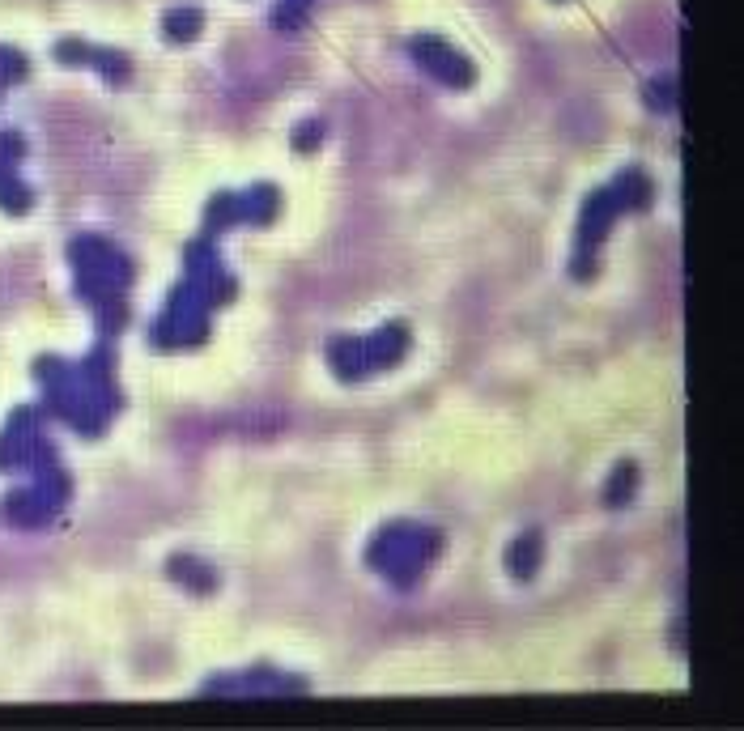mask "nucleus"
Segmentation results:
<instances>
[{
    "instance_id": "f257e3e1",
    "label": "nucleus",
    "mask_w": 744,
    "mask_h": 731,
    "mask_svg": "<svg viewBox=\"0 0 744 731\" xmlns=\"http://www.w3.org/2000/svg\"><path fill=\"white\" fill-rule=\"evenodd\" d=\"M409 51H413V60L426 64L443 85H455V90L472 85V64L464 56H455V51L443 39H434V34H417V39H409Z\"/></svg>"
},
{
    "instance_id": "f03ea898",
    "label": "nucleus",
    "mask_w": 744,
    "mask_h": 731,
    "mask_svg": "<svg viewBox=\"0 0 744 731\" xmlns=\"http://www.w3.org/2000/svg\"><path fill=\"white\" fill-rule=\"evenodd\" d=\"M52 510L56 506L47 502L39 489H18V493H9V498L0 502V515H5L9 523H18V527H39V523H47Z\"/></svg>"
},
{
    "instance_id": "7ed1b4c3",
    "label": "nucleus",
    "mask_w": 744,
    "mask_h": 731,
    "mask_svg": "<svg viewBox=\"0 0 744 731\" xmlns=\"http://www.w3.org/2000/svg\"><path fill=\"white\" fill-rule=\"evenodd\" d=\"M400 353H404V332L387 328L370 340V345H362V362H366V370L370 366H392V362H400Z\"/></svg>"
},
{
    "instance_id": "20e7f679",
    "label": "nucleus",
    "mask_w": 744,
    "mask_h": 731,
    "mask_svg": "<svg viewBox=\"0 0 744 731\" xmlns=\"http://www.w3.org/2000/svg\"><path fill=\"white\" fill-rule=\"evenodd\" d=\"M200 22H205V17H200L196 5H179V9H171L162 17V30H166V39H171V43H192L200 34Z\"/></svg>"
},
{
    "instance_id": "39448f33",
    "label": "nucleus",
    "mask_w": 744,
    "mask_h": 731,
    "mask_svg": "<svg viewBox=\"0 0 744 731\" xmlns=\"http://www.w3.org/2000/svg\"><path fill=\"white\" fill-rule=\"evenodd\" d=\"M536 561H540V540H536V536H523V540L511 544V557H506V566H511L515 578H532Z\"/></svg>"
},
{
    "instance_id": "423d86ee",
    "label": "nucleus",
    "mask_w": 744,
    "mask_h": 731,
    "mask_svg": "<svg viewBox=\"0 0 744 731\" xmlns=\"http://www.w3.org/2000/svg\"><path fill=\"white\" fill-rule=\"evenodd\" d=\"M311 17V0H281L273 9V26L277 30H298Z\"/></svg>"
},
{
    "instance_id": "0eeeda50",
    "label": "nucleus",
    "mask_w": 744,
    "mask_h": 731,
    "mask_svg": "<svg viewBox=\"0 0 744 731\" xmlns=\"http://www.w3.org/2000/svg\"><path fill=\"white\" fill-rule=\"evenodd\" d=\"M630 493H634V464H621V468L613 472V481H608L604 502H608V506H621V502H630Z\"/></svg>"
},
{
    "instance_id": "6e6552de",
    "label": "nucleus",
    "mask_w": 744,
    "mask_h": 731,
    "mask_svg": "<svg viewBox=\"0 0 744 731\" xmlns=\"http://www.w3.org/2000/svg\"><path fill=\"white\" fill-rule=\"evenodd\" d=\"M642 98H647V107H655V111H672L676 107V81L659 77V81H651L647 90H642Z\"/></svg>"
},
{
    "instance_id": "1a4fd4ad",
    "label": "nucleus",
    "mask_w": 744,
    "mask_h": 731,
    "mask_svg": "<svg viewBox=\"0 0 744 731\" xmlns=\"http://www.w3.org/2000/svg\"><path fill=\"white\" fill-rule=\"evenodd\" d=\"M171 574H179L192 591H213V570H200L196 561H171Z\"/></svg>"
},
{
    "instance_id": "9d476101",
    "label": "nucleus",
    "mask_w": 744,
    "mask_h": 731,
    "mask_svg": "<svg viewBox=\"0 0 744 731\" xmlns=\"http://www.w3.org/2000/svg\"><path fill=\"white\" fill-rule=\"evenodd\" d=\"M90 64L103 68L107 81H115V85H124V81H128V60L120 56V51H94Z\"/></svg>"
},
{
    "instance_id": "9b49d317",
    "label": "nucleus",
    "mask_w": 744,
    "mask_h": 731,
    "mask_svg": "<svg viewBox=\"0 0 744 731\" xmlns=\"http://www.w3.org/2000/svg\"><path fill=\"white\" fill-rule=\"evenodd\" d=\"M90 56H94V47H86L81 39L56 43V60H60V64H90Z\"/></svg>"
},
{
    "instance_id": "f8f14e48",
    "label": "nucleus",
    "mask_w": 744,
    "mask_h": 731,
    "mask_svg": "<svg viewBox=\"0 0 744 731\" xmlns=\"http://www.w3.org/2000/svg\"><path fill=\"white\" fill-rule=\"evenodd\" d=\"M319 136H324V124H319V119H307V124H298L294 128V149H315L319 145Z\"/></svg>"
}]
</instances>
